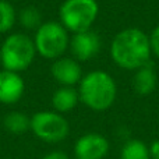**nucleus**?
<instances>
[{
  "label": "nucleus",
  "mask_w": 159,
  "mask_h": 159,
  "mask_svg": "<svg viewBox=\"0 0 159 159\" xmlns=\"http://www.w3.org/2000/svg\"><path fill=\"white\" fill-rule=\"evenodd\" d=\"M107 151V140L96 133H89L80 137L74 145V154L77 159H103Z\"/></svg>",
  "instance_id": "obj_9"
},
{
  "label": "nucleus",
  "mask_w": 159,
  "mask_h": 159,
  "mask_svg": "<svg viewBox=\"0 0 159 159\" xmlns=\"http://www.w3.org/2000/svg\"><path fill=\"white\" fill-rule=\"evenodd\" d=\"M69 49L77 61H88L98 55L101 49V39L98 34L91 30L73 34V36L70 38Z\"/></svg>",
  "instance_id": "obj_7"
},
{
  "label": "nucleus",
  "mask_w": 159,
  "mask_h": 159,
  "mask_svg": "<svg viewBox=\"0 0 159 159\" xmlns=\"http://www.w3.org/2000/svg\"><path fill=\"white\" fill-rule=\"evenodd\" d=\"M149 42H151V50L152 55H155L159 59V25L154 28V31L149 35Z\"/></svg>",
  "instance_id": "obj_17"
},
{
  "label": "nucleus",
  "mask_w": 159,
  "mask_h": 159,
  "mask_svg": "<svg viewBox=\"0 0 159 159\" xmlns=\"http://www.w3.org/2000/svg\"><path fill=\"white\" fill-rule=\"evenodd\" d=\"M80 101L87 107L102 112L115 103L117 95L116 81L103 70H93L82 75L78 87Z\"/></svg>",
  "instance_id": "obj_2"
},
{
  "label": "nucleus",
  "mask_w": 159,
  "mask_h": 159,
  "mask_svg": "<svg viewBox=\"0 0 159 159\" xmlns=\"http://www.w3.org/2000/svg\"><path fill=\"white\" fill-rule=\"evenodd\" d=\"M25 82L20 73L0 70V103L13 105L22 98Z\"/></svg>",
  "instance_id": "obj_10"
},
{
  "label": "nucleus",
  "mask_w": 159,
  "mask_h": 159,
  "mask_svg": "<svg viewBox=\"0 0 159 159\" xmlns=\"http://www.w3.org/2000/svg\"><path fill=\"white\" fill-rule=\"evenodd\" d=\"M149 155L152 159H159V140L154 141L149 147Z\"/></svg>",
  "instance_id": "obj_18"
},
{
  "label": "nucleus",
  "mask_w": 159,
  "mask_h": 159,
  "mask_svg": "<svg viewBox=\"0 0 159 159\" xmlns=\"http://www.w3.org/2000/svg\"><path fill=\"white\" fill-rule=\"evenodd\" d=\"M158 84V75L155 73V69L151 64L141 67L135 70V75L133 78V88L138 95H149L154 92Z\"/></svg>",
  "instance_id": "obj_11"
},
{
  "label": "nucleus",
  "mask_w": 159,
  "mask_h": 159,
  "mask_svg": "<svg viewBox=\"0 0 159 159\" xmlns=\"http://www.w3.org/2000/svg\"><path fill=\"white\" fill-rule=\"evenodd\" d=\"M99 14L96 0H64L59 10L60 24L69 32L78 34L89 31Z\"/></svg>",
  "instance_id": "obj_5"
},
{
  "label": "nucleus",
  "mask_w": 159,
  "mask_h": 159,
  "mask_svg": "<svg viewBox=\"0 0 159 159\" xmlns=\"http://www.w3.org/2000/svg\"><path fill=\"white\" fill-rule=\"evenodd\" d=\"M17 22V11L8 0H0V34H7Z\"/></svg>",
  "instance_id": "obj_16"
},
{
  "label": "nucleus",
  "mask_w": 159,
  "mask_h": 159,
  "mask_svg": "<svg viewBox=\"0 0 159 159\" xmlns=\"http://www.w3.org/2000/svg\"><path fill=\"white\" fill-rule=\"evenodd\" d=\"M4 127L13 134H22L31 129V119L21 112H10L4 117Z\"/></svg>",
  "instance_id": "obj_14"
},
{
  "label": "nucleus",
  "mask_w": 159,
  "mask_h": 159,
  "mask_svg": "<svg viewBox=\"0 0 159 159\" xmlns=\"http://www.w3.org/2000/svg\"><path fill=\"white\" fill-rule=\"evenodd\" d=\"M31 130L42 141L60 143L69 135V121L57 112L42 110L31 117Z\"/></svg>",
  "instance_id": "obj_6"
},
{
  "label": "nucleus",
  "mask_w": 159,
  "mask_h": 159,
  "mask_svg": "<svg viewBox=\"0 0 159 159\" xmlns=\"http://www.w3.org/2000/svg\"><path fill=\"white\" fill-rule=\"evenodd\" d=\"M17 21L20 22L22 28L25 30H34L36 31L42 25V14L35 6H27L21 8L17 14Z\"/></svg>",
  "instance_id": "obj_13"
},
{
  "label": "nucleus",
  "mask_w": 159,
  "mask_h": 159,
  "mask_svg": "<svg viewBox=\"0 0 159 159\" xmlns=\"http://www.w3.org/2000/svg\"><path fill=\"white\" fill-rule=\"evenodd\" d=\"M80 101L78 89L74 87H60L53 92L52 96V106L55 112L57 113H66L73 110L77 106Z\"/></svg>",
  "instance_id": "obj_12"
},
{
  "label": "nucleus",
  "mask_w": 159,
  "mask_h": 159,
  "mask_svg": "<svg viewBox=\"0 0 159 159\" xmlns=\"http://www.w3.org/2000/svg\"><path fill=\"white\" fill-rule=\"evenodd\" d=\"M43 159H69V157H67L64 152L55 151V152H50V154H48Z\"/></svg>",
  "instance_id": "obj_19"
},
{
  "label": "nucleus",
  "mask_w": 159,
  "mask_h": 159,
  "mask_svg": "<svg viewBox=\"0 0 159 159\" xmlns=\"http://www.w3.org/2000/svg\"><path fill=\"white\" fill-rule=\"evenodd\" d=\"M38 55L34 39L27 34L13 32L6 36L0 46V63L3 69L21 73L27 70Z\"/></svg>",
  "instance_id": "obj_3"
},
{
  "label": "nucleus",
  "mask_w": 159,
  "mask_h": 159,
  "mask_svg": "<svg viewBox=\"0 0 159 159\" xmlns=\"http://www.w3.org/2000/svg\"><path fill=\"white\" fill-rule=\"evenodd\" d=\"M120 159H151L149 148L140 140H130L121 148Z\"/></svg>",
  "instance_id": "obj_15"
},
{
  "label": "nucleus",
  "mask_w": 159,
  "mask_h": 159,
  "mask_svg": "<svg viewBox=\"0 0 159 159\" xmlns=\"http://www.w3.org/2000/svg\"><path fill=\"white\" fill-rule=\"evenodd\" d=\"M152 50L149 35L140 28H126L116 34L110 43V57L120 69L135 71L147 66Z\"/></svg>",
  "instance_id": "obj_1"
},
{
  "label": "nucleus",
  "mask_w": 159,
  "mask_h": 159,
  "mask_svg": "<svg viewBox=\"0 0 159 159\" xmlns=\"http://www.w3.org/2000/svg\"><path fill=\"white\" fill-rule=\"evenodd\" d=\"M32 39L36 53L48 60H56L64 56L70 46L69 31L60 24V21L42 22Z\"/></svg>",
  "instance_id": "obj_4"
},
{
  "label": "nucleus",
  "mask_w": 159,
  "mask_h": 159,
  "mask_svg": "<svg viewBox=\"0 0 159 159\" xmlns=\"http://www.w3.org/2000/svg\"><path fill=\"white\" fill-rule=\"evenodd\" d=\"M50 73L55 81L59 82L61 87H74L75 84H80L82 78V69L80 66V61L74 57L66 56L53 60Z\"/></svg>",
  "instance_id": "obj_8"
}]
</instances>
